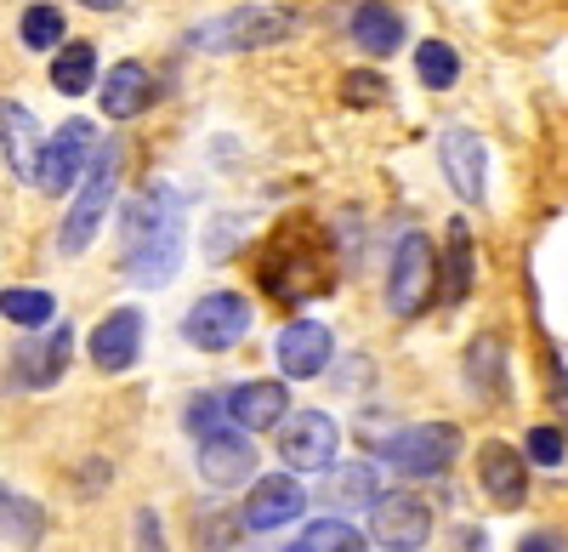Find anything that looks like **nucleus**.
<instances>
[{"label":"nucleus","instance_id":"obj_33","mask_svg":"<svg viewBox=\"0 0 568 552\" xmlns=\"http://www.w3.org/2000/svg\"><path fill=\"white\" fill-rule=\"evenodd\" d=\"M342 98H347L353 109H364V103H382V98H387V86H382V74H347Z\"/></svg>","mask_w":568,"mask_h":552},{"label":"nucleus","instance_id":"obj_1","mask_svg":"<svg viewBox=\"0 0 568 552\" xmlns=\"http://www.w3.org/2000/svg\"><path fill=\"white\" fill-rule=\"evenodd\" d=\"M120 251H125V280L160 291L171 273L182 268V245H187V222H182V200L176 189H142L131 205H125V222H120Z\"/></svg>","mask_w":568,"mask_h":552},{"label":"nucleus","instance_id":"obj_19","mask_svg":"<svg viewBox=\"0 0 568 552\" xmlns=\"http://www.w3.org/2000/svg\"><path fill=\"white\" fill-rule=\"evenodd\" d=\"M347 34H353L358 52H369V58H393L409 29H404V12L387 7V0H358L353 18H347Z\"/></svg>","mask_w":568,"mask_h":552},{"label":"nucleus","instance_id":"obj_5","mask_svg":"<svg viewBox=\"0 0 568 552\" xmlns=\"http://www.w3.org/2000/svg\"><path fill=\"white\" fill-rule=\"evenodd\" d=\"M375 455L404 479H444L460 455V428L455 422H420V428H404L393 439H375Z\"/></svg>","mask_w":568,"mask_h":552},{"label":"nucleus","instance_id":"obj_22","mask_svg":"<svg viewBox=\"0 0 568 552\" xmlns=\"http://www.w3.org/2000/svg\"><path fill=\"white\" fill-rule=\"evenodd\" d=\"M471 262H478V245H471V228L455 217L449 222V240H444V302H466V291H471V273H478V268H471Z\"/></svg>","mask_w":568,"mask_h":552},{"label":"nucleus","instance_id":"obj_7","mask_svg":"<svg viewBox=\"0 0 568 552\" xmlns=\"http://www.w3.org/2000/svg\"><path fill=\"white\" fill-rule=\"evenodd\" d=\"M342 450V428L329 410H291L278 422V462L291 473H329Z\"/></svg>","mask_w":568,"mask_h":552},{"label":"nucleus","instance_id":"obj_28","mask_svg":"<svg viewBox=\"0 0 568 552\" xmlns=\"http://www.w3.org/2000/svg\"><path fill=\"white\" fill-rule=\"evenodd\" d=\"M415 80L426 91H449L460 80V52H455L449 40H420L415 46Z\"/></svg>","mask_w":568,"mask_h":552},{"label":"nucleus","instance_id":"obj_4","mask_svg":"<svg viewBox=\"0 0 568 552\" xmlns=\"http://www.w3.org/2000/svg\"><path fill=\"white\" fill-rule=\"evenodd\" d=\"M114 189H120V143H103L98 160L85 165V182H80V194L63 217V234H58V251L63 257H80L91 240H98V228L114 205Z\"/></svg>","mask_w":568,"mask_h":552},{"label":"nucleus","instance_id":"obj_29","mask_svg":"<svg viewBox=\"0 0 568 552\" xmlns=\"http://www.w3.org/2000/svg\"><path fill=\"white\" fill-rule=\"evenodd\" d=\"M18 34H23L29 52H58L63 34H69V18L52 7V0H34V7L18 18Z\"/></svg>","mask_w":568,"mask_h":552},{"label":"nucleus","instance_id":"obj_26","mask_svg":"<svg viewBox=\"0 0 568 552\" xmlns=\"http://www.w3.org/2000/svg\"><path fill=\"white\" fill-rule=\"evenodd\" d=\"M45 535V513H40V501L18 495V490H0V541H12V546H34Z\"/></svg>","mask_w":568,"mask_h":552},{"label":"nucleus","instance_id":"obj_35","mask_svg":"<svg viewBox=\"0 0 568 552\" xmlns=\"http://www.w3.org/2000/svg\"><path fill=\"white\" fill-rule=\"evenodd\" d=\"M517 552H568V535L562 530H529L517 541Z\"/></svg>","mask_w":568,"mask_h":552},{"label":"nucleus","instance_id":"obj_16","mask_svg":"<svg viewBox=\"0 0 568 552\" xmlns=\"http://www.w3.org/2000/svg\"><path fill=\"white\" fill-rule=\"evenodd\" d=\"M438 160H444L449 189H455L466 205H478V200H484V171H489L484 137H478V131H466V126H449V131H444V143H438Z\"/></svg>","mask_w":568,"mask_h":552},{"label":"nucleus","instance_id":"obj_23","mask_svg":"<svg viewBox=\"0 0 568 552\" xmlns=\"http://www.w3.org/2000/svg\"><path fill=\"white\" fill-rule=\"evenodd\" d=\"M91 80H98V52H91V40H63L52 52V86L63 98H85Z\"/></svg>","mask_w":568,"mask_h":552},{"label":"nucleus","instance_id":"obj_27","mask_svg":"<svg viewBox=\"0 0 568 552\" xmlns=\"http://www.w3.org/2000/svg\"><path fill=\"white\" fill-rule=\"evenodd\" d=\"M324 501L329 508H369L375 501V468L369 462H347L324 473Z\"/></svg>","mask_w":568,"mask_h":552},{"label":"nucleus","instance_id":"obj_3","mask_svg":"<svg viewBox=\"0 0 568 552\" xmlns=\"http://www.w3.org/2000/svg\"><path fill=\"white\" fill-rule=\"evenodd\" d=\"M302 29V18L291 7H240V12H222L187 29V46L211 58H233V52H262V46H278Z\"/></svg>","mask_w":568,"mask_h":552},{"label":"nucleus","instance_id":"obj_6","mask_svg":"<svg viewBox=\"0 0 568 552\" xmlns=\"http://www.w3.org/2000/svg\"><path fill=\"white\" fill-rule=\"evenodd\" d=\"M438 291V245L426 234H409L393 245V268H387V308L398 319H415Z\"/></svg>","mask_w":568,"mask_h":552},{"label":"nucleus","instance_id":"obj_24","mask_svg":"<svg viewBox=\"0 0 568 552\" xmlns=\"http://www.w3.org/2000/svg\"><path fill=\"white\" fill-rule=\"evenodd\" d=\"M0 319L23 325V331H45L58 319V297L40 285H12V291H0Z\"/></svg>","mask_w":568,"mask_h":552},{"label":"nucleus","instance_id":"obj_8","mask_svg":"<svg viewBox=\"0 0 568 552\" xmlns=\"http://www.w3.org/2000/svg\"><path fill=\"white\" fill-rule=\"evenodd\" d=\"M251 331V302L240 291H205L194 308L182 313V337L194 342L200 353H227L240 348Z\"/></svg>","mask_w":568,"mask_h":552},{"label":"nucleus","instance_id":"obj_31","mask_svg":"<svg viewBox=\"0 0 568 552\" xmlns=\"http://www.w3.org/2000/svg\"><path fill=\"white\" fill-rule=\"evenodd\" d=\"M182 422H187V433H194V439H216V433L233 428V422H227V404H222L216 393H194V399H187Z\"/></svg>","mask_w":568,"mask_h":552},{"label":"nucleus","instance_id":"obj_18","mask_svg":"<svg viewBox=\"0 0 568 552\" xmlns=\"http://www.w3.org/2000/svg\"><path fill=\"white\" fill-rule=\"evenodd\" d=\"M222 404H227V422L240 433H267V428H278L284 416H291V393H284V382H240Z\"/></svg>","mask_w":568,"mask_h":552},{"label":"nucleus","instance_id":"obj_20","mask_svg":"<svg viewBox=\"0 0 568 552\" xmlns=\"http://www.w3.org/2000/svg\"><path fill=\"white\" fill-rule=\"evenodd\" d=\"M0 149H7V165H12V177H29L34 182V171H40V126H34V114L23 109V103H12V98H0Z\"/></svg>","mask_w":568,"mask_h":552},{"label":"nucleus","instance_id":"obj_36","mask_svg":"<svg viewBox=\"0 0 568 552\" xmlns=\"http://www.w3.org/2000/svg\"><path fill=\"white\" fill-rule=\"evenodd\" d=\"M80 7H91V12H120L125 0H80Z\"/></svg>","mask_w":568,"mask_h":552},{"label":"nucleus","instance_id":"obj_10","mask_svg":"<svg viewBox=\"0 0 568 552\" xmlns=\"http://www.w3.org/2000/svg\"><path fill=\"white\" fill-rule=\"evenodd\" d=\"M69 353H74V331L58 325V331H40V337H23L7 359V382L23 388V393H40V388H58L63 371H69Z\"/></svg>","mask_w":568,"mask_h":552},{"label":"nucleus","instance_id":"obj_25","mask_svg":"<svg viewBox=\"0 0 568 552\" xmlns=\"http://www.w3.org/2000/svg\"><path fill=\"white\" fill-rule=\"evenodd\" d=\"M466 382H471V393H478L484 404L500 399V382H506V348H500V337H478V342H471Z\"/></svg>","mask_w":568,"mask_h":552},{"label":"nucleus","instance_id":"obj_11","mask_svg":"<svg viewBox=\"0 0 568 552\" xmlns=\"http://www.w3.org/2000/svg\"><path fill=\"white\" fill-rule=\"evenodd\" d=\"M369 535L393 552H415L433 541V508L415 490H387L369 501Z\"/></svg>","mask_w":568,"mask_h":552},{"label":"nucleus","instance_id":"obj_2","mask_svg":"<svg viewBox=\"0 0 568 552\" xmlns=\"http://www.w3.org/2000/svg\"><path fill=\"white\" fill-rule=\"evenodd\" d=\"M256 273H262V291L273 302H307V297H324L329 285H336L329 251L313 240L307 222L278 228V240L267 245V257L256 262Z\"/></svg>","mask_w":568,"mask_h":552},{"label":"nucleus","instance_id":"obj_12","mask_svg":"<svg viewBox=\"0 0 568 552\" xmlns=\"http://www.w3.org/2000/svg\"><path fill=\"white\" fill-rule=\"evenodd\" d=\"M273 359L291 382H313V377L329 371V359H336V337H329V325H318V319H291V325H278V337H273Z\"/></svg>","mask_w":568,"mask_h":552},{"label":"nucleus","instance_id":"obj_15","mask_svg":"<svg viewBox=\"0 0 568 552\" xmlns=\"http://www.w3.org/2000/svg\"><path fill=\"white\" fill-rule=\"evenodd\" d=\"M478 484H484V495L495 501L500 513L524 508V501H529V455L511 450L506 439H489L478 450Z\"/></svg>","mask_w":568,"mask_h":552},{"label":"nucleus","instance_id":"obj_13","mask_svg":"<svg viewBox=\"0 0 568 552\" xmlns=\"http://www.w3.org/2000/svg\"><path fill=\"white\" fill-rule=\"evenodd\" d=\"M142 337H149V319H142V308H114V313H103L98 325H91V364H98L103 377L131 371L136 353H142Z\"/></svg>","mask_w":568,"mask_h":552},{"label":"nucleus","instance_id":"obj_17","mask_svg":"<svg viewBox=\"0 0 568 552\" xmlns=\"http://www.w3.org/2000/svg\"><path fill=\"white\" fill-rule=\"evenodd\" d=\"M256 473V444L251 433H216V439H200V479L211 490H240L251 484Z\"/></svg>","mask_w":568,"mask_h":552},{"label":"nucleus","instance_id":"obj_30","mask_svg":"<svg viewBox=\"0 0 568 552\" xmlns=\"http://www.w3.org/2000/svg\"><path fill=\"white\" fill-rule=\"evenodd\" d=\"M284 552H364V535L342 519H313Z\"/></svg>","mask_w":568,"mask_h":552},{"label":"nucleus","instance_id":"obj_9","mask_svg":"<svg viewBox=\"0 0 568 552\" xmlns=\"http://www.w3.org/2000/svg\"><path fill=\"white\" fill-rule=\"evenodd\" d=\"M91 160H98V126H91V120H63L58 137L40 149L34 189H40V194H69Z\"/></svg>","mask_w":568,"mask_h":552},{"label":"nucleus","instance_id":"obj_32","mask_svg":"<svg viewBox=\"0 0 568 552\" xmlns=\"http://www.w3.org/2000/svg\"><path fill=\"white\" fill-rule=\"evenodd\" d=\"M529 462H540V468H562L568 462L562 428H529Z\"/></svg>","mask_w":568,"mask_h":552},{"label":"nucleus","instance_id":"obj_21","mask_svg":"<svg viewBox=\"0 0 568 552\" xmlns=\"http://www.w3.org/2000/svg\"><path fill=\"white\" fill-rule=\"evenodd\" d=\"M149 103H154V74L136 58H125V63H114L103 74V114L109 120H136Z\"/></svg>","mask_w":568,"mask_h":552},{"label":"nucleus","instance_id":"obj_34","mask_svg":"<svg viewBox=\"0 0 568 552\" xmlns=\"http://www.w3.org/2000/svg\"><path fill=\"white\" fill-rule=\"evenodd\" d=\"M136 552H171V546H165V530H160V513H154V508H142V513H136Z\"/></svg>","mask_w":568,"mask_h":552},{"label":"nucleus","instance_id":"obj_14","mask_svg":"<svg viewBox=\"0 0 568 552\" xmlns=\"http://www.w3.org/2000/svg\"><path fill=\"white\" fill-rule=\"evenodd\" d=\"M307 513V490L291 479V473H267V479H256L251 484V495H245V530H256V535H267V530H284V524H296Z\"/></svg>","mask_w":568,"mask_h":552}]
</instances>
